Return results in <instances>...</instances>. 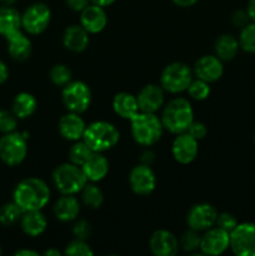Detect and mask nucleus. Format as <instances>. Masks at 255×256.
<instances>
[{
    "label": "nucleus",
    "mask_w": 255,
    "mask_h": 256,
    "mask_svg": "<svg viewBox=\"0 0 255 256\" xmlns=\"http://www.w3.org/2000/svg\"><path fill=\"white\" fill-rule=\"evenodd\" d=\"M12 196L22 212L42 210L49 202L50 189L42 179L28 178L16 185Z\"/></svg>",
    "instance_id": "obj_1"
},
{
    "label": "nucleus",
    "mask_w": 255,
    "mask_h": 256,
    "mask_svg": "<svg viewBox=\"0 0 255 256\" xmlns=\"http://www.w3.org/2000/svg\"><path fill=\"white\" fill-rule=\"evenodd\" d=\"M132 135L138 144L152 146L162 139L164 125L155 112H139L130 119Z\"/></svg>",
    "instance_id": "obj_2"
},
{
    "label": "nucleus",
    "mask_w": 255,
    "mask_h": 256,
    "mask_svg": "<svg viewBox=\"0 0 255 256\" xmlns=\"http://www.w3.org/2000/svg\"><path fill=\"white\" fill-rule=\"evenodd\" d=\"M194 122V110L192 104L184 98H176L165 106L162 112V122L164 129L172 134L186 132L188 128Z\"/></svg>",
    "instance_id": "obj_3"
},
{
    "label": "nucleus",
    "mask_w": 255,
    "mask_h": 256,
    "mask_svg": "<svg viewBox=\"0 0 255 256\" xmlns=\"http://www.w3.org/2000/svg\"><path fill=\"white\" fill-rule=\"evenodd\" d=\"M120 134L116 128L108 122H95L88 125L82 140L95 152H102L112 149L119 142Z\"/></svg>",
    "instance_id": "obj_4"
},
{
    "label": "nucleus",
    "mask_w": 255,
    "mask_h": 256,
    "mask_svg": "<svg viewBox=\"0 0 255 256\" xmlns=\"http://www.w3.org/2000/svg\"><path fill=\"white\" fill-rule=\"evenodd\" d=\"M52 182L62 194L75 195L86 185V176L82 166L72 162H65L59 165L52 172Z\"/></svg>",
    "instance_id": "obj_5"
},
{
    "label": "nucleus",
    "mask_w": 255,
    "mask_h": 256,
    "mask_svg": "<svg viewBox=\"0 0 255 256\" xmlns=\"http://www.w3.org/2000/svg\"><path fill=\"white\" fill-rule=\"evenodd\" d=\"M192 80V72L184 62H172L162 70L160 86L172 94L182 92L188 89Z\"/></svg>",
    "instance_id": "obj_6"
},
{
    "label": "nucleus",
    "mask_w": 255,
    "mask_h": 256,
    "mask_svg": "<svg viewBox=\"0 0 255 256\" xmlns=\"http://www.w3.org/2000/svg\"><path fill=\"white\" fill-rule=\"evenodd\" d=\"M26 140L19 132H8L0 138V159L9 166L22 164L26 156Z\"/></svg>",
    "instance_id": "obj_7"
},
{
    "label": "nucleus",
    "mask_w": 255,
    "mask_h": 256,
    "mask_svg": "<svg viewBox=\"0 0 255 256\" xmlns=\"http://www.w3.org/2000/svg\"><path fill=\"white\" fill-rule=\"evenodd\" d=\"M62 102L70 112H86L92 102V92L89 86L82 82H70L65 85L62 92Z\"/></svg>",
    "instance_id": "obj_8"
},
{
    "label": "nucleus",
    "mask_w": 255,
    "mask_h": 256,
    "mask_svg": "<svg viewBox=\"0 0 255 256\" xmlns=\"http://www.w3.org/2000/svg\"><path fill=\"white\" fill-rule=\"evenodd\" d=\"M52 19V12L44 2L30 5L22 15V26L32 35H39L46 30Z\"/></svg>",
    "instance_id": "obj_9"
},
{
    "label": "nucleus",
    "mask_w": 255,
    "mask_h": 256,
    "mask_svg": "<svg viewBox=\"0 0 255 256\" xmlns=\"http://www.w3.org/2000/svg\"><path fill=\"white\" fill-rule=\"evenodd\" d=\"M230 248L238 256H255V224H238L230 232Z\"/></svg>",
    "instance_id": "obj_10"
},
{
    "label": "nucleus",
    "mask_w": 255,
    "mask_h": 256,
    "mask_svg": "<svg viewBox=\"0 0 255 256\" xmlns=\"http://www.w3.org/2000/svg\"><path fill=\"white\" fill-rule=\"evenodd\" d=\"M230 248V232H225L222 228H210L202 236L200 248L205 255H222Z\"/></svg>",
    "instance_id": "obj_11"
},
{
    "label": "nucleus",
    "mask_w": 255,
    "mask_h": 256,
    "mask_svg": "<svg viewBox=\"0 0 255 256\" xmlns=\"http://www.w3.org/2000/svg\"><path fill=\"white\" fill-rule=\"evenodd\" d=\"M218 212L210 204H196L190 208L186 215V222L190 229L202 232L208 230L216 224Z\"/></svg>",
    "instance_id": "obj_12"
},
{
    "label": "nucleus",
    "mask_w": 255,
    "mask_h": 256,
    "mask_svg": "<svg viewBox=\"0 0 255 256\" xmlns=\"http://www.w3.org/2000/svg\"><path fill=\"white\" fill-rule=\"evenodd\" d=\"M129 184L132 192L138 195H150L156 186L154 172L148 165H136L130 172Z\"/></svg>",
    "instance_id": "obj_13"
},
{
    "label": "nucleus",
    "mask_w": 255,
    "mask_h": 256,
    "mask_svg": "<svg viewBox=\"0 0 255 256\" xmlns=\"http://www.w3.org/2000/svg\"><path fill=\"white\" fill-rule=\"evenodd\" d=\"M198 140L188 132L178 134L172 142V156L180 164H190L194 162L198 156Z\"/></svg>",
    "instance_id": "obj_14"
},
{
    "label": "nucleus",
    "mask_w": 255,
    "mask_h": 256,
    "mask_svg": "<svg viewBox=\"0 0 255 256\" xmlns=\"http://www.w3.org/2000/svg\"><path fill=\"white\" fill-rule=\"evenodd\" d=\"M224 66L216 55H204L194 65V74L198 79L206 82H214L222 76Z\"/></svg>",
    "instance_id": "obj_15"
},
{
    "label": "nucleus",
    "mask_w": 255,
    "mask_h": 256,
    "mask_svg": "<svg viewBox=\"0 0 255 256\" xmlns=\"http://www.w3.org/2000/svg\"><path fill=\"white\" fill-rule=\"evenodd\" d=\"M150 250L155 256H174L179 252V242L172 232L156 230L150 238Z\"/></svg>",
    "instance_id": "obj_16"
},
{
    "label": "nucleus",
    "mask_w": 255,
    "mask_h": 256,
    "mask_svg": "<svg viewBox=\"0 0 255 256\" xmlns=\"http://www.w3.org/2000/svg\"><path fill=\"white\" fill-rule=\"evenodd\" d=\"M108 16L104 8L96 4L88 5L82 10L80 15V25L90 34H98L102 32L106 26Z\"/></svg>",
    "instance_id": "obj_17"
},
{
    "label": "nucleus",
    "mask_w": 255,
    "mask_h": 256,
    "mask_svg": "<svg viewBox=\"0 0 255 256\" xmlns=\"http://www.w3.org/2000/svg\"><path fill=\"white\" fill-rule=\"evenodd\" d=\"M140 112H156L164 104V89L155 84L145 85L136 96Z\"/></svg>",
    "instance_id": "obj_18"
},
{
    "label": "nucleus",
    "mask_w": 255,
    "mask_h": 256,
    "mask_svg": "<svg viewBox=\"0 0 255 256\" xmlns=\"http://www.w3.org/2000/svg\"><path fill=\"white\" fill-rule=\"evenodd\" d=\"M58 128H59L60 135L64 139L70 140V142H78L84 135L86 125H85L84 120L79 116V114L70 112V114L60 118Z\"/></svg>",
    "instance_id": "obj_19"
},
{
    "label": "nucleus",
    "mask_w": 255,
    "mask_h": 256,
    "mask_svg": "<svg viewBox=\"0 0 255 256\" xmlns=\"http://www.w3.org/2000/svg\"><path fill=\"white\" fill-rule=\"evenodd\" d=\"M5 39L8 42V52L12 59L18 62H24L30 56L32 49V42L22 30L19 29L6 35Z\"/></svg>",
    "instance_id": "obj_20"
},
{
    "label": "nucleus",
    "mask_w": 255,
    "mask_h": 256,
    "mask_svg": "<svg viewBox=\"0 0 255 256\" xmlns=\"http://www.w3.org/2000/svg\"><path fill=\"white\" fill-rule=\"evenodd\" d=\"M82 169L88 180L96 182L106 176L109 172V162L102 152H94L92 156L82 165Z\"/></svg>",
    "instance_id": "obj_21"
},
{
    "label": "nucleus",
    "mask_w": 255,
    "mask_h": 256,
    "mask_svg": "<svg viewBox=\"0 0 255 256\" xmlns=\"http://www.w3.org/2000/svg\"><path fill=\"white\" fill-rule=\"evenodd\" d=\"M89 32L82 25H72L68 28L62 36V42L66 49L74 52H82L89 45Z\"/></svg>",
    "instance_id": "obj_22"
},
{
    "label": "nucleus",
    "mask_w": 255,
    "mask_h": 256,
    "mask_svg": "<svg viewBox=\"0 0 255 256\" xmlns=\"http://www.w3.org/2000/svg\"><path fill=\"white\" fill-rule=\"evenodd\" d=\"M80 212V205L74 195H65L55 202L54 214L60 222H72L78 218Z\"/></svg>",
    "instance_id": "obj_23"
},
{
    "label": "nucleus",
    "mask_w": 255,
    "mask_h": 256,
    "mask_svg": "<svg viewBox=\"0 0 255 256\" xmlns=\"http://www.w3.org/2000/svg\"><path fill=\"white\" fill-rule=\"evenodd\" d=\"M20 220H22V232L32 238L42 235L48 226V222L42 210L24 212Z\"/></svg>",
    "instance_id": "obj_24"
},
{
    "label": "nucleus",
    "mask_w": 255,
    "mask_h": 256,
    "mask_svg": "<svg viewBox=\"0 0 255 256\" xmlns=\"http://www.w3.org/2000/svg\"><path fill=\"white\" fill-rule=\"evenodd\" d=\"M112 109L122 119L130 120L136 112H139V105H138L136 96L129 94V92H119L114 96L112 100Z\"/></svg>",
    "instance_id": "obj_25"
},
{
    "label": "nucleus",
    "mask_w": 255,
    "mask_h": 256,
    "mask_svg": "<svg viewBox=\"0 0 255 256\" xmlns=\"http://www.w3.org/2000/svg\"><path fill=\"white\" fill-rule=\"evenodd\" d=\"M22 28V15L10 5L0 6V35L6 36Z\"/></svg>",
    "instance_id": "obj_26"
},
{
    "label": "nucleus",
    "mask_w": 255,
    "mask_h": 256,
    "mask_svg": "<svg viewBox=\"0 0 255 256\" xmlns=\"http://www.w3.org/2000/svg\"><path fill=\"white\" fill-rule=\"evenodd\" d=\"M239 48V40L230 34H224L215 42V54L222 62H229L236 56Z\"/></svg>",
    "instance_id": "obj_27"
},
{
    "label": "nucleus",
    "mask_w": 255,
    "mask_h": 256,
    "mask_svg": "<svg viewBox=\"0 0 255 256\" xmlns=\"http://www.w3.org/2000/svg\"><path fill=\"white\" fill-rule=\"evenodd\" d=\"M38 108L36 99L29 92H20L12 100V112L18 119H26L32 116Z\"/></svg>",
    "instance_id": "obj_28"
},
{
    "label": "nucleus",
    "mask_w": 255,
    "mask_h": 256,
    "mask_svg": "<svg viewBox=\"0 0 255 256\" xmlns=\"http://www.w3.org/2000/svg\"><path fill=\"white\" fill-rule=\"evenodd\" d=\"M22 214H24V212L20 209V206L16 202H8V204L2 205L0 208V224L2 226L14 225L15 222L22 219Z\"/></svg>",
    "instance_id": "obj_29"
},
{
    "label": "nucleus",
    "mask_w": 255,
    "mask_h": 256,
    "mask_svg": "<svg viewBox=\"0 0 255 256\" xmlns=\"http://www.w3.org/2000/svg\"><path fill=\"white\" fill-rule=\"evenodd\" d=\"M82 202L86 206L92 209H98L104 202V195L102 192L94 184H86L82 190Z\"/></svg>",
    "instance_id": "obj_30"
},
{
    "label": "nucleus",
    "mask_w": 255,
    "mask_h": 256,
    "mask_svg": "<svg viewBox=\"0 0 255 256\" xmlns=\"http://www.w3.org/2000/svg\"><path fill=\"white\" fill-rule=\"evenodd\" d=\"M92 150L90 149L89 145L82 140V142H76L69 150L70 162L75 165L82 166L88 159L92 155Z\"/></svg>",
    "instance_id": "obj_31"
},
{
    "label": "nucleus",
    "mask_w": 255,
    "mask_h": 256,
    "mask_svg": "<svg viewBox=\"0 0 255 256\" xmlns=\"http://www.w3.org/2000/svg\"><path fill=\"white\" fill-rule=\"evenodd\" d=\"M239 45L244 52L255 54V22L242 26L239 36Z\"/></svg>",
    "instance_id": "obj_32"
},
{
    "label": "nucleus",
    "mask_w": 255,
    "mask_h": 256,
    "mask_svg": "<svg viewBox=\"0 0 255 256\" xmlns=\"http://www.w3.org/2000/svg\"><path fill=\"white\" fill-rule=\"evenodd\" d=\"M72 70L64 64L54 65L50 70V79L56 86H65L72 82Z\"/></svg>",
    "instance_id": "obj_33"
},
{
    "label": "nucleus",
    "mask_w": 255,
    "mask_h": 256,
    "mask_svg": "<svg viewBox=\"0 0 255 256\" xmlns=\"http://www.w3.org/2000/svg\"><path fill=\"white\" fill-rule=\"evenodd\" d=\"M188 94L192 99L198 100V102H202L205 100L210 95V86L209 82H204L202 79L198 80H192L190 85L188 86Z\"/></svg>",
    "instance_id": "obj_34"
},
{
    "label": "nucleus",
    "mask_w": 255,
    "mask_h": 256,
    "mask_svg": "<svg viewBox=\"0 0 255 256\" xmlns=\"http://www.w3.org/2000/svg\"><path fill=\"white\" fill-rule=\"evenodd\" d=\"M65 254L69 256H92V248L85 242V240L75 239L74 242H70L65 249Z\"/></svg>",
    "instance_id": "obj_35"
},
{
    "label": "nucleus",
    "mask_w": 255,
    "mask_h": 256,
    "mask_svg": "<svg viewBox=\"0 0 255 256\" xmlns=\"http://www.w3.org/2000/svg\"><path fill=\"white\" fill-rule=\"evenodd\" d=\"M199 232L196 230L190 229L189 232H184V235L182 236L180 240V244H182V249L185 252H194L198 248H200V242H202V236L198 234Z\"/></svg>",
    "instance_id": "obj_36"
},
{
    "label": "nucleus",
    "mask_w": 255,
    "mask_h": 256,
    "mask_svg": "<svg viewBox=\"0 0 255 256\" xmlns=\"http://www.w3.org/2000/svg\"><path fill=\"white\" fill-rule=\"evenodd\" d=\"M18 118L12 112L0 110V132H12L16 129Z\"/></svg>",
    "instance_id": "obj_37"
},
{
    "label": "nucleus",
    "mask_w": 255,
    "mask_h": 256,
    "mask_svg": "<svg viewBox=\"0 0 255 256\" xmlns=\"http://www.w3.org/2000/svg\"><path fill=\"white\" fill-rule=\"evenodd\" d=\"M238 224H239V222H238L236 218L232 214H230V212H222V214H218L216 225L219 228H222V229H224L225 232H232Z\"/></svg>",
    "instance_id": "obj_38"
},
{
    "label": "nucleus",
    "mask_w": 255,
    "mask_h": 256,
    "mask_svg": "<svg viewBox=\"0 0 255 256\" xmlns=\"http://www.w3.org/2000/svg\"><path fill=\"white\" fill-rule=\"evenodd\" d=\"M72 234L76 239L86 240L92 234V226L86 220H79L72 228Z\"/></svg>",
    "instance_id": "obj_39"
},
{
    "label": "nucleus",
    "mask_w": 255,
    "mask_h": 256,
    "mask_svg": "<svg viewBox=\"0 0 255 256\" xmlns=\"http://www.w3.org/2000/svg\"><path fill=\"white\" fill-rule=\"evenodd\" d=\"M186 132L192 135V138H195L196 140H200L202 139V138H205V135L208 134V129L202 122H192V124H190V126L188 128Z\"/></svg>",
    "instance_id": "obj_40"
},
{
    "label": "nucleus",
    "mask_w": 255,
    "mask_h": 256,
    "mask_svg": "<svg viewBox=\"0 0 255 256\" xmlns=\"http://www.w3.org/2000/svg\"><path fill=\"white\" fill-rule=\"evenodd\" d=\"M248 20H249V15H248L246 12H242V10H238L232 15V22L236 26H245L248 24Z\"/></svg>",
    "instance_id": "obj_41"
},
{
    "label": "nucleus",
    "mask_w": 255,
    "mask_h": 256,
    "mask_svg": "<svg viewBox=\"0 0 255 256\" xmlns=\"http://www.w3.org/2000/svg\"><path fill=\"white\" fill-rule=\"evenodd\" d=\"M68 5H69L70 9L75 10V12H82V9L88 6V2L89 0H66Z\"/></svg>",
    "instance_id": "obj_42"
},
{
    "label": "nucleus",
    "mask_w": 255,
    "mask_h": 256,
    "mask_svg": "<svg viewBox=\"0 0 255 256\" xmlns=\"http://www.w3.org/2000/svg\"><path fill=\"white\" fill-rule=\"evenodd\" d=\"M9 78V69L2 60H0V84H4Z\"/></svg>",
    "instance_id": "obj_43"
},
{
    "label": "nucleus",
    "mask_w": 255,
    "mask_h": 256,
    "mask_svg": "<svg viewBox=\"0 0 255 256\" xmlns=\"http://www.w3.org/2000/svg\"><path fill=\"white\" fill-rule=\"evenodd\" d=\"M246 12L249 15V19L255 22V0H249L246 6Z\"/></svg>",
    "instance_id": "obj_44"
},
{
    "label": "nucleus",
    "mask_w": 255,
    "mask_h": 256,
    "mask_svg": "<svg viewBox=\"0 0 255 256\" xmlns=\"http://www.w3.org/2000/svg\"><path fill=\"white\" fill-rule=\"evenodd\" d=\"M198 0H172L174 4H176L178 6H182V8H188V6H192Z\"/></svg>",
    "instance_id": "obj_45"
},
{
    "label": "nucleus",
    "mask_w": 255,
    "mask_h": 256,
    "mask_svg": "<svg viewBox=\"0 0 255 256\" xmlns=\"http://www.w3.org/2000/svg\"><path fill=\"white\" fill-rule=\"evenodd\" d=\"M15 255L16 256H38L36 252H32V250H26V249H22V250H18L16 252H15Z\"/></svg>",
    "instance_id": "obj_46"
},
{
    "label": "nucleus",
    "mask_w": 255,
    "mask_h": 256,
    "mask_svg": "<svg viewBox=\"0 0 255 256\" xmlns=\"http://www.w3.org/2000/svg\"><path fill=\"white\" fill-rule=\"evenodd\" d=\"M90 2H92V4H96V5H99V6L105 8V6H109V5H112L115 0H90Z\"/></svg>",
    "instance_id": "obj_47"
},
{
    "label": "nucleus",
    "mask_w": 255,
    "mask_h": 256,
    "mask_svg": "<svg viewBox=\"0 0 255 256\" xmlns=\"http://www.w3.org/2000/svg\"><path fill=\"white\" fill-rule=\"evenodd\" d=\"M44 255H48V256H59L60 255V252H58L56 249H49L46 250V252H44Z\"/></svg>",
    "instance_id": "obj_48"
},
{
    "label": "nucleus",
    "mask_w": 255,
    "mask_h": 256,
    "mask_svg": "<svg viewBox=\"0 0 255 256\" xmlns=\"http://www.w3.org/2000/svg\"><path fill=\"white\" fill-rule=\"evenodd\" d=\"M15 2H16V0H0V2H2V5H12Z\"/></svg>",
    "instance_id": "obj_49"
},
{
    "label": "nucleus",
    "mask_w": 255,
    "mask_h": 256,
    "mask_svg": "<svg viewBox=\"0 0 255 256\" xmlns=\"http://www.w3.org/2000/svg\"><path fill=\"white\" fill-rule=\"evenodd\" d=\"M0 255H2V249H0Z\"/></svg>",
    "instance_id": "obj_50"
},
{
    "label": "nucleus",
    "mask_w": 255,
    "mask_h": 256,
    "mask_svg": "<svg viewBox=\"0 0 255 256\" xmlns=\"http://www.w3.org/2000/svg\"><path fill=\"white\" fill-rule=\"evenodd\" d=\"M254 142H255V135H254Z\"/></svg>",
    "instance_id": "obj_51"
}]
</instances>
